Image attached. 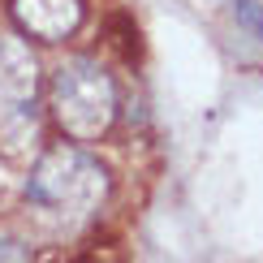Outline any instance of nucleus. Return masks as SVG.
I'll use <instances>...</instances> for the list:
<instances>
[{
	"label": "nucleus",
	"instance_id": "7ed1b4c3",
	"mask_svg": "<svg viewBox=\"0 0 263 263\" xmlns=\"http://www.w3.org/2000/svg\"><path fill=\"white\" fill-rule=\"evenodd\" d=\"M35 91H39V65L30 43L13 30H0V121L26 112Z\"/></svg>",
	"mask_w": 263,
	"mask_h": 263
},
{
	"label": "nucleus",
	"instance_id": "20e7f679",
	"mask_svg": "<svg viewBox=\"0 0 263 263\" xmlns=\"http://www.w3.org/2000/svg\"><path fill=\"white\" fill-rule=\"evenodd\" d=\"M82 17H86L82 0H13V22L22 39L61 43L82 26Z\"/></svg>",
	"mask_w": 263,
	"mask_h": 263
},
{
	"label": "nucleus",
	"instance_id": "f03ea898",
	"mask_svg": "<svg viewBox=\"0 0 263 263\" xmlns=\"http://www.w3.org/2000/svg\"><path fill=\"white\" fill-rule=\"evenodd\" d=\"M52 121L69 142H100L117 125V86L91 57H73L52 73Z\"/></svg>",
	"mask_w": 263,
	"mask_h": 263
},
{
	"label": "nucleus",
	"instance_id": "f257e3e1",
	"mask_svg": "<svg viewBox=\"0 0 263 263\" xmlns=\"http://www.w3.org/2000/svg\"><path fill=\"white\" fill-rule=\"evenodd\" d=\"M108 194V173L100 160H91L82 147H61L43 151L39 164L26 177V199L48 216H61V220H82V216L100 212Z\"/></svg>",
	"mask_w": 263,
	"mask_h": 263
},
{
	"label": "nucleus",
	"instance_id": "39448f33",
	"mask_svg": "<svg viewBox=\"0 0 263 263\" xmlns=\"http://www.w3.org/2000/svg\"><path fill=\"white\" fill-rule=\"evenodd\" d=\"M0 263H30V255L17 242H0Z\"/></svg>",
	"mask_w": 263,
	"mask_h": 263
}]
</instances>
